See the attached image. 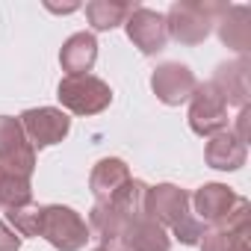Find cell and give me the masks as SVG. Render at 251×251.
I'll use <instances>...</instances> for the list:
<instances>
[{"label":"cell","instance_id":"8fae6325","mask_svg":"<svg viewBox=\"0 0 251 251\" xmlns=\"http://www.w3.org/2000/svg\"><path fill=\"white\" fill-rule=\"evenodd\" d=\"M127 39L133 42V48H139L145 56H154L160 50H166L169 45V30H166V15H160L157 9L148 6H136L130 12V18L124 21Z\"/></svg>","mask_w":251,"mask_h":251},{"label":"cell","instance_id":"d6986e66","mask_svg":"<svg viewBox=\"0 0 251 251\" xmlns=\"http://www.w3.org/2000/svg\"><path fill=\"white\" fill-rule=\"evenodd\" d=\"M136 6L139 3H124V0H92V3H86V18H89L92 30L103 33V30L121 27Z\"/></svg>","mask_w":251,"mask_h":251},{"label":"cell","instance_id":"4fadbf2b","mask_svg":"<svg viewBox=\"0 0 251 251\" xmlns=\"http://www.w3.org/2000/svg\"><path fill=\"white\" fill-rule=\"evenodd\" d=\"M248 59L239 56L233 62H222L213 74V86L216 92L225 98L227 106H236V109H245L248 106V98H251V89H248Z\"/></svg>","mask_w":251,"mask_h":251},{"label":"cell","instance_id":"ac0fdd59","mask_svg":"<svg viewBox=\"0 0 251 251\" xmlns=\"http://www.w3.org/2000/svg\"><path fill=\"white\" fill-rule=\"evenodd\" d=\"M216 27H219V39L227 48H233L242 56L251 50V9L248 6H227Z\"/></svg>","mask_w":251,"mask_h":251},{"label":"cell","instance_id":"ba28073f","mask_svg":"<svg viewBox=\"0 0 251 251\" xmlns=\"http://www.w3.org/2000/svg\"><path fill=\"white\" fill-rule=\"evenodd\" d=\"M251 204L239 198L236 210L222 227H207L201 236V251H251Z\"/></svg>","mask_w":251,"mask_h":251},{"label":"cell","instance_id":"7a4b0ae2","mask_svg":"<svg viewBox=\"0 0 251 251\" xmlns=\"http://www.w3.org/2000/svg\"><path fill=\"white\" fill-rule=\"evenodd\" d=\"M189 192L175 186V183H157L148 186L145 195V213L166 230H172V236L183 245H198L207 225L195 219V213L189 210Z\"/></svg>","mask_w":251,"mask_h":251},{"label":"cell","instance_id":"e0dca14e","mask_svg":"<svg viewBox=\"0 0 251 251\" xmlns=\"http://www.w3.org/2000/svg\"><path fill=\"white\" fill-rule=\"evenodd\" d=\"M124 183H130V169L118 157H103L95 163L92 175H89V189L95 195V201H109Z\"/></svg>","mask_w":251,"mask_h":251},{"label":"cell","instance_id":"30bf717a","mask_svg":"<svg viewBox=\"0 0 251 251\" xmlns=\"http://www.w3.org/2000/svg\"><path fill=\"white\" fill-rule=\"evenodd\" d=\"M151 89L157 95L160 103L166 106H180L192 98V92L198 89V77L192 74L189 65L180 62H163L154 68L151 74Z\"/></svg>","mask_w":251,"mask_h":251},{"label":"cell","instance_id":"3957f363","mask_svg":"<svg viewBox=\"0 0 251 251\" xmlns=\"http://www.w3.org/2000/svg\"><path fill=\"white\" fill-rule=\"evenodd\" d=\"M225 9L227 3H219V0H177L166 15L169 39L180 45H201L213 33Z\"/></svg>","mask_w":251,"mask_h":251},{"label":"cell","instance_id":"9c48e42d","mask_svg":"<svg viewBox=\"0 0 251 251\" xmlns=\"http://www.w3.org/2000/svg\"><path fill=\"white\" fill-rule=\"evenodd\" d=\"M21 127L33 148H50L71 133V118L56 106H33L21 112Z\"/></svg>","mask_w":251,"mask_h":251},{"label":"cell","instance_id":"2e32d148","mask_svg":"<svg viewBox=\"0 0 251 251\" xmlns=\"http://www.w3.org/2000/svg\"><path fill=\"white\" fill-rule=\"evenodd\" d=\"M245 157H248V145H242L230 130L210 136V142L204 148V160L216 172H236L245 166Z\"/></svg>","mask_w":251,"mask_h":251},{"label":"cell","instance_id":"44dd1931","mask_svg":"<svg viewBox=\"0 0 251 251\" xmlns=\"http://www.w3.org/2000/svg\"><path fill=\"white\" fill-rule=\"evenodd\" d=\"M39 219H42V207L39 204H27V207L6 210V225H12V230L21 239L24 236H39Z\"/></svg>","mask_w":251,"mask_h":251},{"label":"cell","instance_id":"277c9868","mask_svg":"<svg viewBox=\"0 0 251 251\" xmlns=\"http://www.w3.org/2000/svg\"><path fill=\"white\" fill-rule=\"evenodd\" d=\"M39 236L48 239L56 251H80L86 248L89 236V225L86 219L62 204H48L42 207V219H39Z\"/></svg>","mask_w":251,"mask_h":251},{"label":"cell","instance_id":"7c38bea8","mask_svg":"<svg viewBox=\"0 0 251 251\" xmlns=\"http://www.w3.org/2000/svg\"><path fill=\"white\" fill-rule=\"evenodd\" d=\"M239 198L242 195H236L225 183H204L195 189V195H189V201L195 204V219L210 227H222L230 219V213L236 210Z\"/></svg>","mask_w":251,"mask_h":251},{"label":"cell","instance_id":"8992f818","mask_svg":"<svg viewBox=\"0 0 251 251\" xmlns=\"http://www.w3.org/2000/svg\"><path fill=\"white\" fill-rule=\"evenodd\" d=\"M189 127L195 136H216L222 130H227V103L225 98L216 92L213 83H198V89L189 98Z\"/></svg>","mask_w":251,"mask_h":251},{"label":"cell","instance_id":"7402d4cb","mask_svg":"<svg viewBox=\"0 0 251 251\" xmlns=\"http://www.w3.org/2000/svg\"><path fill=\"white\" fill-rule=\"evenodd\" d=\"M18 248H21V236L6 222H0V251H18Z\"/></svg>","mask_w":251,"mask_h":251},{"label":"cell","instance_id":"9a60e30c","mask_svg":"<svg viewBox=\"0 0 251 251\" xmlns=\"http://www.w3.org/2000/svg\"><path fill=\"white\" fill-rule=\"evenodd\" d=\"M98 62V39L92 33H74L65 39L62 50H59V65L65 71V77H77V74H89Z\"/></svg>","mask_w":251,"mask_h":251},{"label":"cell","instance_id":"cb8c5ba5","mask_svg":"<svg viewBox=\"0 0 251 251\" xmlns=\"http://www.w3.org/2000/svg\"><path fill=\"white\" fill-rule=\"evenodd\" d=\"M48 9L50 12H74V9H80L77 3H68V6H53V3H48Z\"/></svg>","mask_w":251,"mask_h":251},{"label":"cell","instance_id":"ffe728a7","mask_svg":"<svg viewBox=\"0 0 251 251\" xmlns=\"http://www.w3.org/2000/svg\"><path fill=\"white\" fill-rule=\"evenodd\" d=\"M27 204H33L30 177H21V175H15V172L0 166V210L27 207Z\"/></svg>","mask_w":251,"mask_h":251},{"label":"cell","instance_id":"603a6c76","mask_svg":"<svg viewBox=\"0 0 251 251\" xmlns=\"http://www.w3.org/2000/svg\"><path fill=\"white\" fill-rule=\"evenodd\" d=\"M248 118H251V109H248V106L239 109V115H236V130H230L242 145H248Z\"/></svg>","mask_w":251,"mask_h":251},{"label":"cell","instance_id":"5b68a950","mask_svg":"<svg viewBox=\"0 0 251 251\" xmlns=\"http://www.w3.org/2000/svg\"><path fill=\"white\" fill-rule=\"evenodd\" d=\"M56 98L62 109L74 115H98L112 103V89L95 74H77V77H62L56 86Z\"/></svg>","mask_w":251,"mask_h":251},{"label":"cell","instance_id":"5bb4252c","mask_svg":"<svg viewBox=\"0 0 251 251\" xmlns=\"http://www.w3.org/2000/svg\"><path fill=\"white\" fill-rule=\"evenodd\" d=\"M169 248H172L169 230L160 227L148 213L136 216L121 239V251H169Z\"/></svg>","mask_w":251,"mask_h":251},{"label":"cell","instance_id":"6da1fadb","mask_svg":"<svg viewBox=\"0 0 251 251\" xmlns=\"http://www.w3.org/2000/svg\"><path fill=\"white\" fill-rule=\"evenodd\" d=\"M145 195H148V183L130 177V183H124L109 201H95V207L89 210V222H86L89 236L106 248H121L124 230L130 227L136 216L145 213Z\"/></svg>","mask_w":251,"mask_h":251},{"label":"cell","instance_id":"d4e9b609","mask_svg":"<svg viewBox=\"0 0 251 251\" xmlns=\"http://www.w3.org/2000/svg\"><path fill=\"white\" fill-rule=\"evenodd\" d=\"M92 251H121V248H106V245H98V248H92Z\"/></svg>","mask_w":251,"mask_h":251},{"label":"cell","instance_id":"52a82bcc","mask_svg":"<svg viewBox=\"0 0 251 251\" xmlns=\"http://www.w3.org/2000/svg\"><path fill=\"white\" fill-rule=\"evenodd\" d=\"M0 166L21 177H30L36 172V148L30 145L15 115H0Z\"/></svg>","mask_w":251,"mask_h":251}]
</instances>
